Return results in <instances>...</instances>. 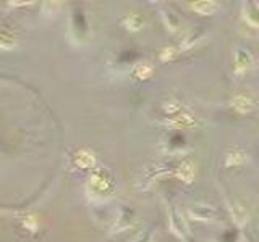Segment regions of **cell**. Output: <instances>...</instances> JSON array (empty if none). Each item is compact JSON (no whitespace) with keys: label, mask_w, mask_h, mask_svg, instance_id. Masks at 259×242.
<instances>
[{"label":"cell","mask_w":259,"mask_h":242,"mask_svg":"<svg viewBox=\"0 0 259 242\" xmlns=\"http://www.w3.org/2000/svg\"><path fill=\"white\" fill-rule=\"evenodd\" d=\"M89 187L96 195H105L112 189V182H110L109 174H104V170H100L96 174H92V178L89 179Z\"/></svg>","instance_id":"1"},{"label":"cell","mask_w":259,"mask_h":242,"mask_svg":"<svg viewBox=\"0 0 259 242\" xmlns=\"http://www.w3.org/2000/svg\"><path fill=\"white\" fill-rule=\"evenodd\" d=\"M251 65H253V57L248 52L246 49L243 47H238L235 50V67L238 70V73H244L251 68Z\"/></svg>","instance_id":"2"},{"label":"cell","mask_w":259,"mask_h":242,"mask_svg":"<svg viewBox=\"0 0 259 242\" xmlns=\"http://www.w3.org/2000/svg\"><path fill=\"white\" fill-rule=\"evenodd\" d=\"M232 105L235 110H238L240 113H249L254 110V99L251 95H235L232 100Z\"/></svg>","instance_id":"3"},{"label":"cell","mask_w":259,"mask_h":242,"mask_svg":"<svg viewBox=\"0 0 259 242\" xmlns=\"http://www.w3.org/2000/svg\"><path fill=\"white\" fill-rule=\"evenodd\" d=\"M190 211H191V216L196 219H204L206 221V219L214 218V208L204 203H196L194 207L190 208Z\"/></svg>","instance_id":"4"},{"label":"cell","mask_w":259,"mask_h":242,"mask_svg":"<svg viewBox=\"0 0 259 242\" xmlns=\"http://www.w3.org/2000/svg\"><path fill=\"white\" fill-rule=\"evenodd\" d=\"M178 178L185 182H191L194 178V165L191 161H185V163L180 165L178 168Z\"/></svg>","instance_id":"5"},{"label":"cell","mask_w":259,"mask_h":242,"mask_svg":"<svg viewBox=\"0 0 259 242\" xmlns=\"http://www.w3.org/2000/svg\"><path fill=\"white\" fill-rule=\"evenodd\" d=\"M75 160H76V165L83 166V168H89V166L94 165V161H96L94 155H92L89 150H80L76 153Z\"/></svg>","instance_id":"6"},{"label":"cell","mask_w":259,"mask_h":242,"mask_svg":"<svg viewBox=\"0 0 259 242\" xmlns=\"http://www.w3.org/2000/svg\"><path fill=\"white\" fill-rule=\"evenodd\" d=\"M191 9L194 12H198L201 15H212L215 10H217V4L215 2H194L191 4Z\"/></svg>","instance_id":"7"},{"label":"cell","mask_w":259,"mask_h":242,"mask_svg":"<svg viewBox=\"0 0 259 242\" xmlns=\"http://www.w3.org/2000/svg\"><path fill=\"white\" fill-rule=\"evenodd\" d=\"M172 126H177V128H191L194 124V118L190 113H182L178 115L177 118H174L170 121Z\"/></svg>","instance_id":"8"},{"label":"cell","mask_w":259,"mask_h":242,"mask_svg":"<svg viewBox=\"0 0 259 242\" xmlns=\"http://www.w3.org/2000/svg\"><path fill=\"white\" fill-rule=\"evenodd\" d=\"M248 160V155L243 150H233L227 155V165H241Z\"/></svg>","instance_id":"9"},{"label":"cell","mask_w":259,"mask_h":242,"mask_svg":"<svg viewBox=\"0 0 259 242\" xmlns=\"http://www.w3.org/2000/svg\"><path fill=\"white\" fill-rule=\"evenodd\" d=\"M133 73H135V76H138L140 79H146L153 75V68H151L148 63H138L133 68Z\"/></svg>","instance_id":"10"},{"label":"cell","mask_w":259,"mask_h":242,"mask_svg":"<svg viewBox=\"0 0 259 242\" xmlns=\"http://www.w3.org/2000/svg\"><path fill=\"white\" fill-rule=\"evenodd\" d=\"M164 17H165V23L169 25V28L172 29V31H177V29L180 28V21H178V17L175 13H172L170 10H164Z\"/></svg>","instance_id":"11"},{"label":"cell","mask_w":259,"mask_h":242,"mask_svg":"<svg viewBox=\"0 0 259 242\" xmlns=\"http://www.w3.org/2000/svg\"><path fill=\"white\" fill-rule=\"evenodd\" d=\"M170 224H172V229H174L178 236H182L185 231V223L182 218H178L177 213H170Z\"/></svg>","instance_id":"12"},{"label":"cell","mask_w":259,"mask_h":242,"mask_svg":"<svg viewBox=\"0 0 259 242\" xmlns=\"http://www.w3.org/2000/svg\"><path fill=\"white\" fill-rule=\"evenodd\" d=\"M125 26L130 29V31H140V29L143 28V20L138 17V15H132V17L126 18Z\"/></svg>","instance_id":"13"},{"label":"cell","mask_w":259,"mask_h":242,"mask_svg":"<svg viewBox=\"0 0 259 242\" xmlns=\"http://www.w3.org/2000/svg\"><path fill=\"white\" fill-rule=\"evenodd\" d=\"M233 216L236 219V223L243 224L248 219V210L244 207H241V205H236V207L233 208Z\"/></svg>","instance_id":"14"},{"label":"cell","mask_w":259,"mask_h":242,"mask_svg":"<svg viewBox=\"0 0 259 242\" xmlns=\"http://www.w3.org/2000/svg\"><path fill=\"white\" fill-rule=\"evenodd\" d=\"M0 47L2 49H13L15 47V41H13V38H10V36L0 34Z\"/></svg>","instance_id":"15"},{"label":"cell","mask_w":259,"mask_h":242,"mask_svg":"<svg viewBox=\"0 0 259 242\" xmlns=\"http://www.w3.org/2000/svg\"><path fill=\"white\" fill-rule=\"evenodd\" d=\"M174 50H172V49H165L164 50V52L161 54V58H162V60L164 62H167V60H172V57H174Z\"/></svg>","instance_id":"16"},{"label":"cell","mask_w":259,"mask_h":242,"mask_svg":"<svg viewBox=\"0 0 259 242\" xmlns=\"http://www.w3.org/2000/svg\"><path fill=\"white\" fill-rule=\"evenodd\" d=\"M135 242H151V232L148 234H141V236L136 239Z\"/></svg>","instance_id":"17"}]
</instances>
